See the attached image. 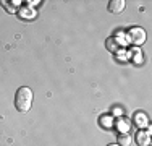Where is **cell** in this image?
I'll use <instances>...</instances> for the list:
<instances>
[{"mask_svg":"<svg viewBox=\"0 0 152 146\" xmlns=\"http://www.w3.org/2000/svg\"><path fill=\"white\" fill-rule=\"evenodd\" d=\"M32 104V91L28 86H21L15 94V107L20 112H28Z\"/></svg>","mask_w":152,"mask_h":146,"instance_id":"cell-1","label":"cell"},{"mask_svg":"<svg viewBox=\"0 0 152 146\" xmlns=\"http://www.w3.org/2000/svg\"><path fill=\"white\" fill-rule=\"evenodd\" d=\"M20 15H21L23 20H32V18H34V12H32L31 8H23L20 12Z\"/></svg>","mask_w":152,"mask_h":146,"instance_id":"cell-9","label":"cell"},{"mask_svg":"<svg viewBox=\"0 0 152 146\" xmlns=\"http://www.w3.org/2000/svg\"><path fill=\"white\" fill-rule=\"evenodd\" d=\"M136 143L139 146H149V143H151V133H149V131H144V130H139L136 133Z\"/></svg>","mask_w":152,"mask_h":146,"instance_id":"cell-4","label":"cell"},{"mask_svg":"<svg viewBox=\"0 0 152 146\" xmlns=\"http://www.w3.org/2000/svg\"><path fill=\"white\" fill-rule=\"evenodd\" d=\"M117 128L120 130L121 133H128V130H129V120H126V119L117 120Z\"/></svg>","mask_w":152,"mask_h":146,"instance_id":"cell-7","label":"cell"},{"mask_svg":"<svg viewBox=\"0 0 152 146\" xmlns=\"http://www.w3.org/2000/svg\"><path fill=\"white\" fill-rule=\"evenodd\" d=\"M134 123L139 128H144V127L149 125V119H147V115L142 114V112H136L134 114Z\"/></svg>","mask_w":152,"mask_h":146,"instance_id":"cell-5","label":"cell"},{"mask_svg":"<svg viewBox=\"0 0 152 146\" xmlns=\"http://www.w3.org/2000/svg\"><path fill=\"white\" fill-rule=\"evenodd\" d=\"M128 41H131L134 46H141L146 42V31L142 28H131L128 31Z\"/></svg>","mask_w":152,"mask_h":146,"instance_id":"cell-2","label":"cell"},{"mask_svg":"<svg viewBox=\"0 0 152 146\" xmlns=\"http://www.w3.org/2000/svg\"><path fill=\"white\" fill-rule=\"evenodd\" d=\"M131 143H133V138H131V135H129V133L118 135V145H120V146H131Z\"/></svg>","mask_w":152,"mask_h":146,"instance_id":"cell-6","label":"cell"},{"mask_svg":"<svg viewBox=\"0 0 152 146\" xmlns=\"http://www.w3.org/2000/svg\"><path fill=\"white\" fill-rule=\"evenodd\" d=\"M108 146H120V145H108Z\"/></svg>","mask_w":152,"mask_h":146,"instance_id":"cell-11","label":"cell"},{"mask_svg":"<svg viewBox=\"0 0 152 146\" xmlns=\"http://www.w3.org/2000/svg\"><path fill=\"white\" fill-rule=\"evenodd\" d=\"M125 7H126L125 0H112V2H108V12L117 15V13H121L125 10Z\"/></svg>","mask_w":152,"mask_h":146,"instance_id":"cell-3","label":"cell"},{"mask_svg":"<svg viewBox=\"0 0 152 146\" xmlns=\"http://www.w3.org/2000/svg\"><path fill=\"white\" fill-rule=\"evenodd\" d=\"M107 49L110 50V52H117V50H118V44L115 42V39H113V38L107 39Z\"/></svg>","mask_w":152,"mask_h":146,"instance_id":"cell-10","label":"cell"},{"mask_svg":"<svg viewBox=\"0 0 152 146\" xmlns=\"http://www.w3.org/2000/svg\"><path fill=\"white\" fill-rule=\"evenodd\" d=\"M100 125H102V127H107V128H110V127H113V119H112L110 115L100 117Z\"/></svg>","mask_w":152,"mask_h":146,"instance_id":"cell-8","label":"cell"}]
</instances>
